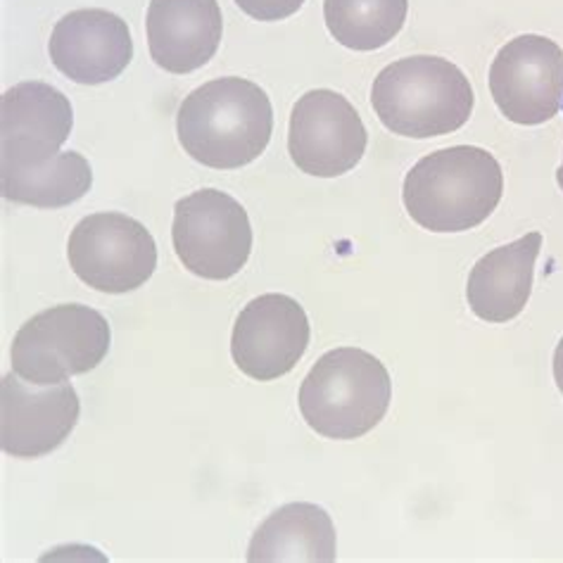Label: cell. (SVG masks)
I'll return each instance as SVG.
<instances>
[{
	"instance_id": "19",
	"label": "cell",
	"mask_w": 563,
	"mask_h": 563,
	"mask_svg": "<svg viewBox=\"0 0 563 563\" xmlns=\"http://www.w3.org/2000/svg\"><path fill=\"white\" fill-rule=\"evenodd\" d=\"M235 5L250 14L252 20L278 22L292 18L305 5V0H235Z\"/></svg>"
},
{
	"instance_id": "17",
	"label": "cell",
	"mask_w": 563,
	"mask_h": 563,
	"mask_svg": "<svg viewBox=\"0 0 563 563\" xmlns=\"http://www.w3.org/2000/svg\"><path fill=\"white\" fill-rule=\"evenodd\" d=\"M93 186V172L79 153H60L48 165L0 169L3 198L38 210H60L81 200Z\"/></svg>"
},
{
	"instance_id": "20",
	"label": "cell",
	"mask_w": 563,
	"mask_h": 563,
	"mask_svg": "<svg viewBox=\"0 0 563 563\" xmlns=\"http://www.w3.org/2000/svg\"><path fill=\"white\" fill-rule=\"evenodd\" d=\"M554 380L559 393L563 395V338L559 340V345L554 350Z\"/></svg>"
},
{
	"instance_id": "8",
	"label": "cell",
	"mask_w": 563,
	"mask_h": 563,
	"mask_svg": "<svg viewBox=\"0 0 563 563\" xmlns=\"http://www.w3.org/2000/svg\"><path fill=\"white\" fill-rule=\"evenodd\" d=\"M368 133L352 102L329 88L295 102L288 126V153L295 167L319 179H335L360 165Z\"/></svg>"
},
{
	"instance_id": "21",
	"label": "cell",
	"mask_w": 563,
	"mask_h": 563,
	"mask_svg": "<svg viewBox=\"0 0 563 563\" xmlns=\"http://www.w3.org/2000/svg\"><path fill=\"white\" fill-rule=\"evenodd\" d=\"M556 184H559V188L563 190V162H561V167H559V172H556Z\"/></svg>"
},
{
	"instance_id": "14",
	"label": "cell",
	"mask_w": 563,
	"mask_h": 563,
	"mask_svg": "<svg viewBox=\"0 0 563 563\" xmlns=\"http://www.w3.org/2000/svg\"><path fill=\"white\" fill-rule=\"evenodd\" d=\"M145 32L157 67L190 74L214 57L224 20L217 0H151Z\"/></svg>"
},
{
	"instance_id": "1",
	"label": "cell",
	"mask_w": 563,
	"mask_h": 563,
	"mask_svg": "<svg viewBox=\"0 0 563 563\" xmlns=\"http://www.w3.org/2000/svg\"><path fill=\"white\" fill-rule=\"evenodd\" d=\"M176 131L184 151L210 169H241L272 141L274 108L264 88L241 77H221L181 102Z\"/></svg>"
},
{
	"instance_id": "9",
	"label": "cell",
	"mask_w": 563,
	"mask_h": 563,
	"mask_svg": "<svg viewBox=\"0 0 563 563\" xmlns=\"http://www.w3.org/2000/svg\"><path fill=\"white\" fill-rule=\"evenodd\" d=\"M490 93L509 122L538 126L563 106V51L540 34L511 38L490 67Z\"/></svg>"
},
{
	"instance_id": "6",
	"label": "cell",
	"mask_w": 563,
	"mask_h": 563,
	"mask_svg": "<svg viewBox=\"0 0 563 563\" xmlns=\"http://www.w3.org/2000/svg\"><path fill=\"white\" fill-rule=\"evenodd\" d=\"M172 243L190 274L207 280L233 278L252 252L250 217L224 190H196L174 205Z\"/></svg>"
},
{
	"instance_id": "4",
	"label": "cell",
	"mask_w": 563,
	"mask_h": 563,
	"mask_svg": "<svg viewBox=\"0 0 563 563\" xmlns=\"http://www.w3.org/2000/svg\"><path fill=\"white\" fill-rule=\"evenodd\" d=\"M393 380L385 364L360 347L321 354L300 388V411L314 433L329 440H357L385 419Z\"/></svg>"
},
{
	"instance_id": "5",
	"label": "cell",
	"mask_w": 563,
	"mask_h": 563,
	"mask_svg": "<svg viewBox=\"0 0 563 563\" xmlns=\"http://www.w3.org/2000/svg\"><path fill=\"white\" fill-rule=\"evenodd\" d=\"M110 340V323L98 309L55 305L22 323L10 347L12 372L34 385H60L100 366Z\"/></svg>"
},
{
	"instance_id": "12",
	"label": "cell",
	"mask_w": 563,
	"mask_h": 563,
	"mask_svg": "<svg viewBox=\"0 0 563 563\" xmlns=\"http://www.w3.org/2000/svg\"><path fill=\"white\" fill-rule=\"evenodd\" d=\"M79 411L71 383L34 385L5 374L0 380V448L18 459L46 456L69 438Z\"/></svg>"
},
{
	"instance_id": "7",
	"label": "cell",
	"mask_w": 563,
	"mask_h": 563,
	"mask_svg": "<svg viewBox=\"0 0 563 563\" xmlns=\"http://www.w3.org/2000/svg\"><path fill=\"white\" fill-rule=\"evenodd\" d=\"M67 257L88 288L124 295L145 286L155 274L157 245L141 221L120 212H98L74 227Z\"/></svg>"
},
{
	"instance_id": "11",
	"label": "cell",
	"mask_w": 563,
	"mask_h": 563,
	"mask_svg": "<svg viewBox=\"0 0 563 563\" xmlns=\"http://www.w3.org/2000/svg\"><path fill=\"white\" fill-rule=\"evenodd\" d=\"M74 126L69 98L55 86L24 81L0 98V169L48 165Z\"/></svg>"
},
{
	"instance_id": "2",
	"label": "cell",
	"mask_w": 563,
	"mask_h": 563,
	"mask_svg": "<svg viewBox=\"0 0 563 563\" xmlns=\"http://www.w3.org/2000/svg\"><path fill=\"white\" fill-rule=\"evenodd\" d=\"M504 174L493 153L454 145L421 157L405 176L402 200L426 231L464 233L481 227L501 200Z\"/></svg>"
},
{
	"instance_id": "22",
	"label": "cell",
	"mask_w": 563,
	"mask_h": 563,
	"mask_svg": "<svg viewBox=\"0 0 563 563\" xmlns=\"http://www.w3.org/2000/svg\"><path fill=\"white\" fill-rule=\"evenodd\" d=\"M561 108H563V106H561Z\"/></svg>"
},
{
	"instance_id": "13",
	"label": "cell",
	"mask_w": 563,
	"mask_h": 563,
	"mask_svg": "<svg viewBox=\"0 0 563 563\" xmlns=\"http://www.w3.org/2000/svg\"><path fill=\"white\" fill-rule=\"evenodd\" d=\"M48 53L67 79L98 86L117 79L131 65L133 41L120 14L86 8L65 14L55 24Z\"/></svg>"
},
{
	"instance_id": "15",
	"label": "cell",
	"mask_w": 563,
	"mask_h": 563,
	"mask_svg": "<svg viewBox=\"0 0 563 563\" xmlns=\"http://www.w3.org/2000/svg\"><path fill=\"white\" fill-rule=\"evenodd\" d=\"M540 250L542 233L532 231L483 255L466 284L471 312L487 323H507L521 314L530 300Z\"/></svg>"
},
{
	"instance_id": "10",
	"label": "cell",
	"mask_w": 563,
	"mask_h": 563,
	"mask_svg": "<svg viewBox=\"0 0 563 563\" xmlns=\"http://www.w3.org/2000/svg\"><path fill=\"white\" fill-rule=\"evenodd\" d=\"M309 319L298 300L280 292L260 295L233 323L231 354L252 380H278L290 374L309 347Z\"/></svg>"
},
{
	"instance_id": "18",
	"label": "cell",
	"mask_w": 563,
	"mask_h": 563,
	"mask_svg": "<svg viewBox=\"0 0 563 563\" xmlns=\"http://www.w3.org/2000/svg\"><path fill=\"white\" fill-rule=\"evenodd\" d=\"M409 0H323L331 36L350 51H378L402 32Z\"/></svg>"
},
{
	"instance_id": "16",
	"label": "cell",
	"mask_w": 563,
	"mask_h": 563,
	"mask_svg": "<svg viewBox=\"0 0 563 563\" xmlns=\"http://www.w3.org/2000/svg\"><path fill=\"white\" fill-rule=\"evenodd\" d=\"M335 526L317 504L292 501L276 509L255 530L247 547L250 563H333Z\"/></svg>"
},
{
	"instance_id": "3",
	"label": "cell",
	"mask_w": 563,
	"mask_h": 563,
	"mask_svg": "<svg viewBox=\"0 0 563 563\" xmlns=\"http://www.w3.org/2000/svg\"><path fill=\"white\" fill-rule=\"evenodd\" d=\"M473 86L454 63L438 55L402 57L380 69L372 106L380 124L405 139H435L462 129L473 112Z\"/></svg>"
}]
</instances>
